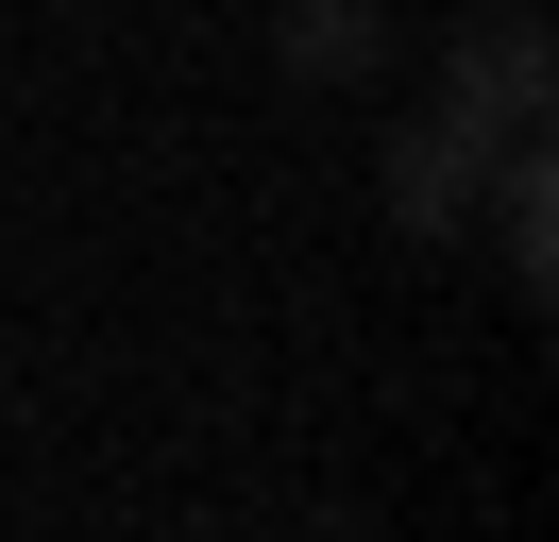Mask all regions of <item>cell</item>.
I'll return each instance as SVG.
<instances>
[{
  "instance_id": "obj_1",
  "label": "cell",
  "mask_w": 559,
  "mask_h": 542,
  "mask_svg": "<svg viewBox=\"0 0 559 542\" xmlns=\"http://www.w3.org/2000/svg\"><path fill=\"white\" fill-rule=\"evenodd\" d=\"M441 119H475L491 153L559 119V34H543V0H475V17L441 34Z\"/></svg>"
},
{
  "instance_id": "obj_2",
  "label": "cell",
  "mask_w": 559,
  "mask_h": 542,
  "mask_svg": "<svg viewBox=\"0 0 559 542\" xmlns=\"http://www.w3.org/2000/svg\"><path fill=\"white\" fill-rule=\"evenodd\" d=\"M475 187H491V136H475V119H441V102H424V119H390L373 203H390L407 237H457V221H475Z\"/></svg>"
},
{
  "instance_id": "obj_3",
  "label": "cell",
  "mask_w": 559,
  "mask_h": 542,
  "mask_svg": "<svg viewBox=\"0 0 559 542\" xmlns=\"http://www.w3.org/2000/svg\"><path fill=\"white\" fill-rule=\"evenodd\" d=\"M475 203H491V271H509V305H559V153L509 136Z\"/></svg>"
},
{
  "instance_id": "obj_4",
  "label": "cell",
  "mask_w": 559,
  "mask_h": 542,
  "mask_svg": "<svg viewBox=\"0 0 559 542\" xmlns=\"http://www.w3.org/2000/svg\"><path fill=\"white\" fill-rule=\"evenodd\" d=\"M272 68L288 85H373L390 68V0H272Z\"/></svg>"
}]
</instances>
